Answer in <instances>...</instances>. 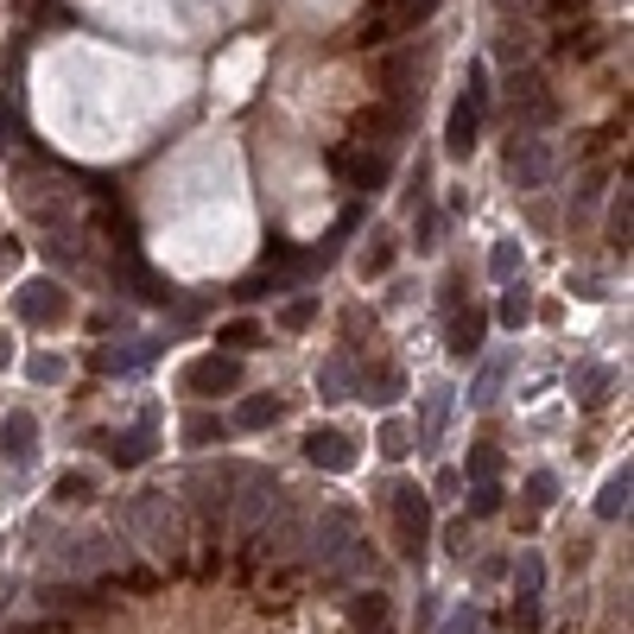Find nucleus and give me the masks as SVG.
<instances>
[{
	"label": "nucleus",
	"mask_w": 634,
	"mask_h": 634,
	"mask_svg": "<svg viewBox=\"0 0 634 634\" xmlns=\"http://www.w3.org/2000/svg\"><path fill=\"white\" fill-rule=\"evenodd\" d=\"M121 526H127V539H140V546L159 552L165 564L185 559V501H178V495H165V488L134 495V501L121 508Z\"/></svg>",
	"instance_id": "obj_1"
},
{
	"label": "nucleus",
	"mask_w": 634,
	"mask_h": 634,
	"mask_svg": "<svg viewBox=\"0 0 634 634\" xmlns=\"http://www.w3.org/2000/svg\"><path fill=\"white\" fill-rule=\"evenodd\" d=\"M254 476V463H216V470H190L185 476V508H197L210 526H223L228 521V501H235V488Z\"/></svg>",
	"instance_id": "obj_2"
},
{
	"label": "nucleus",
	"mask_w": 634,
	"mask_h": 634,
	"mask_svg": "<svg viewBox=\"0 0 634 634\" xmlns=\"http://www.w3.org/2000/svg\"><path fill=\"white\" fill-rule=\"evenodd\" d=\"M483 114H488V71L483 64H470L463 96H457V109H450V121H445V159H470V152H476V127H483Z\"/></svg>",
	"instance_id": "obj_3"
},
{
	"label": "nucleus",
	"mask_w": 634,
	"mask_h": 634,
	"mask_svg": "<svg viewBox=\"0 0 634 634\" xmlns=\"http://www.w3.org/2000/svg\"><path fill=\"white\" fill-rule=\"evenodd\" d=\"M432 13H438V0H381V7H374V13L349 38L374 51V45H387V38H400V33H419Z\"/></svg>",
	"instance_id": "obj_4"
},
{
	"label": "nucleus",
	"mask_w": 634,
	"mask_h": 634,
	"mask_svg": "<svg viewBox=\"0 0 634 634\" xmlns=\"http://www.w3.org/2000/svg\"><path fill=\"white\" fill-rule=\"evenodd\" d=\"M425 539H432V501H425V488L419 483H400L394 488V546H400V559H425Z\"/></svg>",
	"instance_id": "obj_5"
},
{
	"label": "nucleus",
	"mask_w": 634,
	"mask_h": 634,
	"mask_svg": "<svg viewBox=\"0 0 634 634\" xmlns=\"http://www.w3.org/2000/svg\"><path fill=\"white\" fill-rule=\"evenodd\" d=\"M552 172H559L552 140H539V134H514V147H508V178H514L521 190H539V185H552Z\"/></svg>",
	"instance_id": "obj_6"
},
{
	"label": "nucleus",
	"mask_w": 634,
	"mask_h": 634,
	"mask_svg": "<svg viewBox=\"0 0 634 634\" xmlns=\"http://www.w3.org/2000/svg\"><path fill=\"white\" fill-rule=\"evenodd\" d=\"M102 450H109L114 470H140L152 450H159V412L147 407L134 425H127V432H109V438H102Z\"/></svg>",
	"instance_id": "obj_7"
},
{
	"label": "nucleus",
	"mask_w": 634,
	"mask_h": 634,
	"mask_svg": "<svg viewBox=\"0 0 634 634\" xmlns=\"http://www.w3.org/2000/svg\"><path fill=\"white\" fill-rule=\"evenodd\" d=\"M109 273H114V286H127L140 304H172V299H178V293H172V279H165V273H152V266L134 254V248H114V266H109Z\"/></svg>",
	"instance_id": "obj_8"
},
{
	"label": "nucleus",
	"mask_w": 634,
	"mask_h": 634,
	"mask_svg": "<svg viewBox=\"0 0 634 634\" xmlns=\"http://www.w3.org/2000/svg\"><path fill=\"white\" fill-rule=\"evenodd\" d=\"M349 546H356V508H331L318 514V526H304V552L318 564H336Z\"/></svg>",
	"instance_id": "obj_9"
},
{
	"label": "nucleus",
	"mask_w": 634,
	"mask_h": 634,
	"mask_svg": "<svg viewBox=\"0 0 634 634\" xmlns=\"http://www.w3.org/2000/svg\"><path fill=\"white\" fill-rule=\"evenodd\" d=\"M121 559H127V546H121L114 533H76L71 546H64V571H71V577H89V571H114Z\"/></svg>",
	"instance_id": "obj_10"
},
{
	"label": "nucleus",
	"mask_w": 634,
	"mask_h": 634,
	"mask_svg": "<svg viewBox=\"0 0 634 634\" xmlns=\"http://www.w3.org/2000/svg\"><path fill=\"white\" fill-rule=\"evenodd\" d=\"M299 546H304L299 508H293V501H279V508L254 526V552H261V559H286V552H299Z\"/></svg>",
	"instance_id": "obj_11"
},
{
	"label": "nucleus",
	"mask_w": 634,
	"mask_h": 634,
	"mask_svg": "<svg viewBox=\"0 0 634 634\" xmlns=\"http://www.w3.org/2000/svg\"><path fill=\"white\" fill-rule=\"evenodd\" d=\"M279 501H286V495H279V483H273L266 470H254V476L241 483V495L228 501V521H235V526H248V533H254V526H261L266 514H273V508H279Z\"/></svg>",
	"instance_id": "obj_12"
},
{
	"label": "nucleus",
	"mask_w": 634,
	"mask_h": 634,
	"mask_svg": "<svg viewBox=\"0 0 634 634\" xmlns=\"http://www.w3.org/2000/svg\"><path fill=\"white\" fill-rule=\"evenodd\" d=\"M185 387L190 394H235V387H241V356H223V349L197 356L185 369Z\"/></svg>",
	"instance_id": "obj_13"
},
{
	"label": "nucleus",
	"mask_w": 634,
	"mask_h": 634,
	"mask_svg": "<svg viewBox=\"0 0 634 634\" xmlns=\"http://www.w3.org/2000/svg\"><path fill=\"white\" fill-rule=\"evenodd\" d=\"M64 293H58V279H26L20 286V299H13V311H20V324H33V331H45V324H58L64 318Z\"/></svg>",
	"instance_id": "obj_14"
},
{
	"label": "nucleus",
	"mask_w": 634,
	"mask_h": 634,
	"mask_svg": "<svg viewBox=\"0 0 634 634\" xmlns=\"http://www.w3.org/2000/svg\"><path fill=\"white\" fill-rule=\"evenodd\" d=\"M331 165L349 178L356 190H381L394 178V159L387 152H349V147H331Z\"/></svg>",
	"instance_id": "obj_15"
},
{
	"label": "nucleus",
	"mask_w": 634,
	"mask_h": 634,
	"mask_svg": "<svg viewBox=\"0 0 634 634\" xmlns=\"http://www.w3.org/2000/svg\"><path fill=\"white\" fill-rule=\"evenodd\" d=\"M400 134H407V109H400V102H381V109L356 114V140H362V147L374 140V152H387Z\"/></svg>",
	"instance_id": "obj_16"
},
{
	"label": "nucleus",
	"mask_w": 634,
	"mask_h": 634,
	"mask_svg": "<svg viewBox=\"0 0 634 634\" xmlns=\"http://www.w3.org/2000/svg\"><path fill=\"white\" fill-rule=\"evenodd\" d=\"M483 336H488V311H476V304H470V311H463V304L450 311V324H445V349L457 356V362H470V356L483 349Z\"/></svg>",
	"instance_id": "obj_17"
},
{
	"label": "nucleus",
	"mask_w": 634,
	"mask_h": 634,
	"mask_svg": "<svg viewBox=\"0 0 634 634\" xmlns=\"http://www.w3.org/2000/svg\"><path fill=\"white\" fill-rule=\"evenodd\" d=\"M0 457L20 463V470L38 457V419L33 412H7V419H0Z\"/></svg>",
	"instance_id": "obj_18"
},
{
	"label": "nucleus",
	"mask_w": 634,
	"mask_h": 634,
	"mask_svg": "<svg viewBox=\"0 0 634 634\" xmlns=\"http://www.w3.org/2000/svg\"><path fill=\"white\" fill-rule=\"evenodd\" d=\"M450 407H457V387L450 381H438V387H425V412H419V450H432L438 438H445V425H450Z\"/></svg>",
	"instance_id": "obj_19"
},
{
	"label": "nucleus",
	"mask_w": 634,
	"mask_h": 634,
	"mask_svg": "<svg viewBox=\"0 0 634 634\" xmlns=\"http://www.w3.org/2000/svg\"><path fill=\"white\" fill-rule=\"evenodd\" d=\"M304 457H311L318 470H331V476H349V470H356V445H349L343 432H311V438H304Z\"/></svg>",
	"instance_id": "obj_20"
},
{
	"label": "nucleus",
	"mask_w": 634,
	"mask_h": 634,
	"mask_svg": "<svg viewBox=\"0 0 634 634\" xmlns=\"http://www.w3.org/2000/svg\"><path fill=\"white\" fill-rule=\"evenodd\" d=\"M13 121H20V51H7L0 71V147H13Z\"/></svg>",
	"instance_id": "obj_21"
},
{
	"label": "nucleus",
	"mask_w": 634,
	"mask_h": 634,
	"mask_svg": "<svg viewBox=\"0 0 634 634\" xmlns=\"http://www.w3.org/2000/svg\"><path fill=\"white\" fill-rule=\"evenodd\" d=\"M152 356H159V343L140 336V343H127V349H96V369L102 374H134V369H147Z\"/></svg>",
	"instance_id": "obj_22"
},
{
	"label": "nucleus",
	"mask_w": 634,
	"mask_h": 634,
	"mask_svg": "<svg viewBox=\"0 0 634 634\" xmlns=\"http://www.w3.org/2000/svg\"><path fill=\"white\" fill-rule=\"evenodd\" d=\"M400 394H407V374L394 369V362H374L369 381H362V400H369V407H394Z\"/></svg>",
	"instance_id": "obj_23"
},
{
	"label": "nucleus",
	"mask_w": 634,
	"mask_h": 634,
	"mask_svg": "<svg viewBox=\"0 0 634 634\" xmlns=\"http://www.w3.org/2000/svg\"><path fill=\"white\" fill-rule=\"evenodd\" d=\"M609 381H616V374L602 369V362H577V369H571V387H577L584 407H602V400H609Z\"/></svg>",
	"instance_id": "obj_24"
},
{
	"label": "nucleus",
	"mask_w": 634,
	"mask_h": 634,
	"mask_svg": "<svg viewBox=\"0 0 634 634\" xmlns=\"http://www.w3.org/2000/svg\"><path fill=\"white\" fill-rule=\"evenodd\" d=\"M279 400H273V394H248V400H241V412H235V425H241V432H266V425H279Z\"/></svg>",
	"instance_id": "obj_25"
},
{
	"label": "nucleus",
	"mask_w": 634,
	"mask_h": 634,
	"mask_svg": "<svg viewBox=\"0 0 634 634\" xmlns=\"http://www.w3.org/2000/svg\"><path fill=\"white\" fill-rule=\"evenodd\" d=\"M629 488H634V476H629V463H622V470L602 483V495H597V514H602V521H622V514H629Z\"/></svg>",
	"instance_id": "obj_26"
},
{
	"label": "nucleus",
	"mask_w": 634,
	"mask_h": 634,
	"mask_svg": "<svg viewBox=\"0 0 634 634\" xmlns=\"http://www.w3.org/2000/svg\"><path fill=\"white\" fill-rule=\"evenodd\" d=\"M501 374H508V356H488L476 381H470V407H495V387H501Z\"/></svg>",
	"instance_id": "obj_27"
},
{
	"label": "nucleus",
	"mask_w": 634,
	"mask_h": 634,
	"mask_svg": "<svg viewBox=\"0 0 634 634\" xmlns=\"http://www.w3.org/2000/svg\"><path fill=\"white\" fill-rule=\"evenodd\" d=\"M216 343H223V356L261 349V324H254V318H235V324H223V331H216Z\"/></svg>",
	"instance_id": "obj_28"
},
{
	"label": "nucleus",
	"mask_w": 634,
	"mask_h": 634,
	"mask_svg": "<svg viewBox=\"0 0 634 634\" xmlns=\"http://www.w3.org/2000/svg\"><path fill=\"white\" fill-rule=\"evenodd\" d=\"M349 622H356V629H381V622H387V597H381V591H356V597H349Z\"/></svg>",
	"instance_id": "obj_29"
},
{
	"label": "nucleus",
	"mask_w": 634,
	"mask_h": 634,
	"mask_svg": "<svg viewBox=\"0 0 634 634\" xmlns=\"http://www.w3.org/2000/svg\"><path fill=\"white\" fill-rule=\"evenodd\" d=\"M223 432H228V425L216 419V412H190V419H185V445H197V450L223 445Z\"/></svg>",
	"instance_id": "obj_30"
},
{
	"label": "nucleus",
	"mask_w": 634,
	"mask_h": 634,
	"mask_svg": "<svg viewBox=\"0 0 634 634\" xmlns=\"http://www.w3.org/2000/svg\"><path fill=\"white\" fill-rule=\"evenodd\" d=\"M412 64H419L412 51H394V58H387V102H400V109H407V83H412Z\"/></svg>",
	"instance_id": "obj_31"
},
{
	"label": "nucleus",
	"mask_w": 634,
	"mask_h": 634,
	"mask_svg": "<svg viewBox=\"0 0 634 634\" xmlns=\"http://www.w3.org/2000/svg\"><path fill=\"white\" fill-rule=\"evenodd\" d=\"M394 254H400V241H394V235L381 228V235H374V248L362 254V279H381V273L394 266Z\"/></svg>",
	"instance_id": "obj_32"
},
{
	"label": "nucleus",
	"mask_w": 634,
	"mask_h": 634,
	"mask_svg": "<svg viewBox=\"0 0 634 634\" xmlns=\"http://www.w3.org/2000/svg\"><path fill=\"white\" fill-rule=\"evenodd\" d=\"M286 286H293L286 273H254V279H241V286H235V299L254 304V299H273V293H286Z\"/></svg>",
	"instance_id": "obj_33"
},
{
	"label": "nucleus",
	"mask_w": 634,
	"mask_h": 634,
	"mask_svg": "<svg viewBox=\"0 0 634 634\" xmlns=\"http://www.w3.org/2000/svg\"><path fill=\"white\" fill-rule=\"evenodd\" d=\"M463 476H470V483H495V476H501V450L476 445V450H470V463H463Z\"/></svg>",
	"instance_id": "obj_34"
},
{
	"label": "nucleus",
	"mask_w": 634,
	"mask_h": 634,
	"mask_svg": "<svg viewBox=\"0 0 634 634\" xmlns=\"http://www.w3.org/2000/svg\"><path fill=\"white\" fill-rule=\"evenodd\" d=\"M318 387H324V400H349V362L331 356V362L318 369Z\"/></svg>",
	"instance_id": "obj_35"
},
{
	"label": "nucleus",
	"mask_w": 634,
	"mask_h": 634,
	"mask_svg": "<svg viewBox=\"0 0 634 634\" xmlns=\"http://www.w3.org/2000/svg\"><path fill=\"white\" fill-rule=\"evenodd\" d=\"M407 450H412V425H400V419H387V425H381V457H387V463H400Z\"/></svg>",
	"instance_id": "obj_36"
},
{
	"label": "nucleus",
	"mask_w": 634,
	"mask_h": 634,
	"mask_svg": "<svg viewBox=\"0 0 634 634\" xmlns=\"http://www.w3.org/2000/svg\"><path fill=\"white\" fill-rule=\"evenodd\" d=\"M501 324H508V331H526V324H533V299H526L521 286H508V299H501Z\"/></svg>",
	"instance_id": "obj_37"
},
{
	"label": "nucleus",
	"mask_w": 634,
	"mask_h": 634,
	"mask_svg": "<svg viewBox=\"0 0 634 634\" xmlns=\"http://www.w3.org/2000/svg\"><path fill=\"white\" fill-rule=\"evenodd\" d=\"M514 591H521V597H539V591H546V564L533 559V552L514 564Z\"/></svg>",
	"instance_id": "obj_38"
},
{
	"label": "nucleus",
	"mask_w": 634,
	"mask_h": 634,
	"mask_svg": "<svg viewBox=\"0 0 634 634\" xmlns=\"http://www.w3.org/2000/svg\"><path fill=\"white\" fill-rule=\"evenodd\" d=\"M488 273H495V279H514V273H521V241H495Z\"/></svg>",
	"instance_id": "obj_39"
},
{
	"label": "nucleus",
	"mask_w": 634,
	"mask_h": 634,
	"mask_svg": "<svg viewBox=\"0 0 634 634\" xmlns=\"http://www.w3.org/2000/svg\"><path fill=\"white\" fill-rule=\"evenodd\" d=\"M311 318H318V299H293V304H279V331H311Z\"/></svg>",
	"instance_id": "obj_40"
},
{
	"label": "nucleus",
	"mask_w": 634,
	"mask_h": 634,
	"mask_svg": "<svg viewBox=\"0 0 634 634\" xmlns=\"http://www.w3.org/2000/svg\"><path fill=\"white\" fill-rule=\"evenodd\" d=\"M470 514H476V521L501 514V483H476V488H470Z\"/></svg>",
	"instance_id": "obj_41"
},
{
	"label": "nucleus",
	"mask_w": 634,
	"mask_h": 634,
	"mask_svg": "<svg viewBox=\"0 0 634 634\" xmlns=\"http://www.w3.org/2000/svg\"><path fill=\"white\" fill-rule=\"evenodd\" d=\"M526 495H533V508H552V501H559V476H552V470H533V476H526Z\"/></svg>",
	"instance_id": "obj_42"
},
{
	"label": "nucleus",
	"mask_w": 634,
	"mask_h": 634,
	"mask_svg": "<svg viewBox=\"0 0 634 634\" xmlns=\"http://www.w3.org/2000/svg\"><path fill=\"white\" fill-rule=\"evenodd\" d=\"M89 488H96V476L71 470V476H58V501H89Z\"/></svg>",
	"instance_id": "obj_43"
},
{
	"label": "nucleus",
	"mask_w": 634,
	"mask_h": 634,
	"mask_svg": "<svg viewBox=\"0 0 634 634\" xmlns=\"http://www.w3.org/2000/svg\"><path fill=\"white\" fill-rule=\"evenodd\" d=\"M629 228H634V216H629V190H622V203L609 210V241H616V248H629Z\"/></svg>",
	"instance_id": "obj_44"
},
{
	"label": "nucleus",
	"mask_w": 634,
	"mask_h": 634,
	"mask_svg": "<svg viewBox=\"0 0 634 634\" xmlns=\"http://www.w3.org/2000/svg\"><path fill=\"white\" fill-rule=\"evenodd\" d=\"M26 374H33L38 387H51V381H64V362H58V356H33V362H26Z\"/></svg>",
	"instance_id": "obj_45"
},
{
	"label": "nucleus",
	"mask_w": 634,
	"mask_h": 634,
	"mask_svg": "<svg viewBox=\"0 0 634 634\" xmlns=\"http://www.w3.org/2000/svg\"><path fill=\"white\" fill-rule=\"evenodd\" d=\"M514 622H521L526 634H539V597H521V609H514Z\"/></svg>",
	"instance_id": "obj_46"
},
{
	"label": "nucleus",
	"mask_w": 634,
	"mask_h": 634,
	"mask_svg": "<svg viewBox=\"0 0 634 634\" xmlns=\"http://www.w3.org/2000/svg\"><path fill=\"white\" fill-rule=\"evenodd\" d=\"M445 546H450V552H470V521H450L445 526Z\"/></svg>",
	"instance_id": "obj_47"
},
{
	"label": "nucleus",
	"mask_w": 634,
	"mask_h": 634,
	"mask_svg": "<svg viewBox=\"0 0 634 634\" xmlns=\"http://www.w3.org/2000/svg\"><path fill=\"white\" fill-rule=\"evenodd\" d=\"M432 228H438V216H432V210H419V223H412V235H419V248H432Z\"/></svg>",
	"instance_id": "obj_48"
},
{
	"label": "nucleus",
	"mask_w": 634,
	"mask_h": 634,
	"mask_svg": "<svg viewBox=\"0 0 634 634\" xmlns=\"http://www.w3.org/2000/svg\"><path fill=\"white\" fill-rule=\"evenodd\" d=\"M7 362H13V336L0 331V369H7Z\"/></svg>",
	"instance_id": "obj_49"
},
{
	"label": "nucleus",
	"mask_w": 634,
	"mask_h": 634,
	"mask_svg": "<svg viewBox=\"0 0 634 634\" xmlns=\"http://www.w3.org/2000/svg\"><path fill=\"white\" fill-rule=\"evenodd\" d=\"M501 7H508V13H514V7H521V13H539V0H501Z\"/></svg>",
	"instance_id": "obj_50"
},
{
	"label": "nucleus",
	"mask_w": 634,
	"mask_h": 634,
	"mask_svg": "<svg viewBox=\"0 0 634 634\" xmlns=\"http://www.w3.org/2000/svg\"><path fill=\"white\" fill-rule=\"evenodd\" d=\"M13 634H58V629H13Z\"/></svg>",
	"instance_id": "obj_51"
},
{
	"label": "nucleus",
	"mask_w": 634,
	"mask_h": 634,
	"mask_svg": "<svg viewBox=\"0 0 634 634\" xmlns=\"http://www.w3.org/2000/svg\"><path fill=\"white\" fill-rule=\"evenodd\" d=\"M374 634H387V629H374Z\"/></svg>",
	"instance_id": "obj_52"
}]
</instances>
